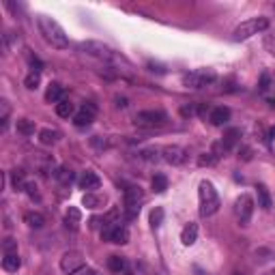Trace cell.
I'll use <instances>...</instances> for the list:
<instances>
[{"mask_svg": "<svg viewBox=\"0 0 275 275\" xmlns=\"http://www.w3.org/2000/svg\"><path fill=\"white\" fill-rule=\"evenodd\" d=\"M11 185H13V189L15 191H22V189H26V177H24V172L22 170H13L11 172Z\"/></svg>", "mask_w": 275, "mask_h": 275, "instance_id": "26", "label": "cell"}, {"mask_svg": "<svg viewBox=\"0 0 275 275\" xmlns=\"http://www.w3.org/2000/svg\"><path fill=\"white\" fill-rule=\"evenodd\" d=\"M37 26H39V32L43 34V39L48 41L52 48H56V50H67L69 48L67 34L56 20H52V17H48V15H39Z\"/></svg>", "mask_w": 275, "mask_h": 275, "instance_id": "1", "label": "cell"}, {"mask_svg": "<svg viewBox=\"0 0 275 275\" xmlns=\"http://www.w3.org/2000/svg\"><path fill=\"white\" fill-rule=\"evenodd\" d=\"M62 97H65V89H62L58 82H52L48 86V91H45V101L48 103H61Z\"/></svg>", "mask_w": 275, "mask_h": 275, "instance_id": "16", "label": "cell"}, {"mask_svg": "<svg viewBox=\"0 0 275 275\" xmlns=\"http://www.w3.org/2000/svg\"><path fill=\"white\" fill-rule=\"evenodd\" d=\"M161 155H163V161L170 163V166H181L185 159H187V151L183 149V146H163L161 149Z\"/></svg>", "mask_w": 275, "mask_h": 275, "instance_id": "12", "label": "cell"}, {"mask_svg": "<svg viewBox=\"0 0 275 275\" xmlns=\"http://www.w3.org/2000/svg\"><path fill=\"white\" fill-rule=\"evenodd\" d=\"M82 275H101V273L92 271V269H84V271H82Z\"/></svg>", "mask_w": 275, "mask_h": 275, "instance_id": "39", "label": "cell"}, {"mask_svg": "<svg viewBox=\"0 0 275 275\" xmlns=\"http://www.w3.org/2000/svg\"><path fill=\"white\" fill-rule=\"evenodd\" d=\"M24 191H26V194L31 196V198H39V191H37V185H34V183H28Z\"/></svg>", "mask_w": 275, "mask_h": 275, "instance_id": "36", "label": "cell"}, {"mask_svg": "<svg viewBox=\"0 0 275 275\" xmlns=\"http://www.w3.org/2000/svg\"><path fill=\"white\" fill-rule=\"evenodd\" d=\"M256 196H258V207L262 209H271L273 207V200H271V194H269V189L265 185H256Z\"/></svg>", "mask_w": 275, "mask_h": 275, "instance_id": "19", "label": "cell"}, {"mask_svg": "<svg viewBox=\"0 0 275 275\" xmlns=\"http://www.w3.org/2000/svg\"><path fill=\"white\" fill-rule=\"evenodd\" d=\"M80 219H82V213L75 207H69L67 211V215H65V221H67V226H71V228H78L80 226Z\"/></svg>", "mask_w": 275, "mask_h": 275, "instance_id": "28", "label": "cell"}, {"mask_svg": "<svg viewBox=\"0 0 275 275\" xmlns=\"http://www.w3.org/2000/svg\"><path fill=\"white\" fill-rule=\"evenodd\" d=\"M24 221L28 224V228H34V230H39V228L45 226V217L41 213H37V211H28V213L24 215Z\"/></svg>", "mask_w": 275, "mask_h": 275, "instance_id": "18", "label": "cell"}, {"mask_svg": "<svg viewBox=\"0 0 275 275\" xmlns=\"http://www.w3.org/2000/svg\"><path fill=\"white\" fill-rule=\"evenodd\" d=\"M58 138H61V133H58L56 129H41V131H39V142L45 144V146L56 144Z\"/></svg>", "mask_w": 275, "mask_h": 275, "instance_id": "22", "label": "cell"}, {"mask_svg": "<svg viewBox=\"0 0 275 275\" xmlns=\"http://www.w3.org/2000/svg\"><path fill=\"white\" fill-rule=\"evenodd\" d=\"M2 251H4V254H17V241H15V239H4Z\"/></svg>", "mask_w": 275, "mask_h": 275, "instance_id": "33", "label": "cell"}, {"mask_svg": "<svg viewBox=\"0 0 275 275\" xmlns=\"http://www.w3.org/2000/svg\"><path fill=\"white\" fill-rule=\"evenodd\" d=\"M20 267H22L20 256H17V254H4V258H2V269H4V271L15 273Z\"/></svg>", "mask_w": 275, "mask_h": 275, "instance_id": "20", "label": "cell"}, {"mask_svg": "<svg viewBox=\"0 0 275 275\" xmlns=\"http://www.w3.org/2000/svg\"><path fill=\"white\" fill-rule=\"evenodd\" d=\"M80 52H84V54H89V56H95L99 61H112L114 58L112 48H108L101 41H82Z\"/></svg>", "mask_w": 275, "mask_h": 275, "instance_id": "7", "label": "cell"}, {"mask_svg": "<svg viewBox=\"0 0 275 275\" xmlns=\"http://www.w3.org/2000/svg\"><path fill=\"white\" fill-rule=\"evenodd\" d=\"M144 200V191L140 187L131 185L125 189V207H127V219H133L138 217L140 213V202Z\"/></svg>", "mask_w": 275, "mask_h": 275, "instance_id": "10", "label": "cell"}, {"mask_svg": "<svg viewBox=\"0 0 275 275\" xmlns=\"http://www.w3.org/2000/svg\"><path fill=\"white\" fill-rule=\"evenodd\" d=\"M271 138H275V127H273V129H271Z\"/></svg>", "mask_w": 275, "mask_h": 275, "instance_id": "40", "label": "cell"}, {"mask_svg": "<svg viewBox=\"0 0 275 275\" xmlns=\"http://www.w3.org/2000/svg\"><path fill=\"white\" fill-rule=\"evenodd\" d=\"M168 114L163 110H142L133 116V125L140 129H155V127L166 125Z\"/></svg>", "mask_w": 275, "mask_h": 275, "instance_id": "4", "label": "cell"}, {"mask_svg": "<svg viewBox=\"0 0 275 275\" xmlns=\"http://www.w3.org/2000/svg\"><path fill=\"white\" fill-rule=\"evenodd\" d=\"M228 119H230V110L224 108V105H219V108H213V110H211V114H209L211 125H215V127L226 125Z\"/></svg>", "mask_w": 275, "mask_h": 275, "instance_id": "14", "label": "cell"}, {"mask_svg": "<svg viewBox=\"0 0 275 275\" xmlns=\"http://www.w3.org/2000/svg\"><path fill=\"white\" fill-rule=\"evenodd\" d=\"M215 78H217V73L213 69H196V71H189L185 75L183 84L187 89H204V86L213 84Z\"/></svg>", "mask_w": 275, "mask_h": 275, "instance_id": "6", "label": "cell"}, {"mask_svg": "<svg viewBox=\"0 0 275 275\" xmlns=\"http://www.w3.org/2000/svg\"><path fill=\"white\" fill-rule=\"evenodd\" d=\"M267 28H269V20H267V17H251V20L243 22V24H239L235 28L232 39H235V41H245V39L254 37V34L267 31Z\"/></svg>", "mask_w": 275, "mask_h": 275, "instance_id": "3", "label": "cell"}, {"mask_svg": "<svg viewBox=\"0 0 275 275\" xmlns=\"http://www.w3.org/2000/svg\"><path fill=\"white\" fill-rule=\"evenodd\" d=\"M239 140H241V129H237V127H230L226 133H224V140H221V146H224V151H232L235 146L239 144Z\"/></svg>", "mask_w": 275, "mask_h": 275, "instance_id": "15", "label": "cell"}, {"mask_svg": "<svg viewBox=\"0 0 275 275\" xmlns=\"http://www.w3.org/2000/svg\"><path fill=\"white\" fill-rule=\"evenodd\" d=\"M251 215H254V200H251L249 194H241L235 202V217L239 219L241 226H247Z\"/></svg>", "mask_w": 275, "mask_h": 275, "instance_id": "9", "label": "cell"}, {"mask_svg": "<svg viewBox=\"0 0 275 275\" xmlns=\"http://www.w3.org/2000/svg\"><path fill=\"white\" fill-rule=\"evenodd\" d=\"M95 116H97V105L92 103V101H86L82 108L75 112L73 116V122L78 127H89L92 121H95Z\"/></svg>", "mask_w": 275, "mask_h": 275, "instance_id": "11", "label": "cell"}, {"mask_svg": "<svg viewBox=\"0 0 275 275\" xmlns=\"http://www.w3.org/2000/svg\"><path fill=\"white\" fill-rule=\"evenodd\" d=\"M265 275H275V273H273V271H271V273H265Z\"/></svg>", "mask_w": 275, "mask_h": 275, "instance_id": "41", "label": "cell"}, {"mask_svg": "<svg viewBox=\"0 0 275 275\" xmlns=\"http://www.w3.org/2000/svg\"><path fill=\"white\" fill-rule=\"evenodd\" d=\"M24 84H26V89H31V91L39 89V84H41V75H39V73H28V75H26V80H24Z\"/></svg>", "mask_w": 275, "mask_h": 275, "instance_id": "32", "label": "cell"}, {"mask_svg": "<svg viewBox=\"0 0 275 275\" xmlns=\"http://www.w3.org/2000/svg\"><path fill=\"white\" fill-rule=\"evenodd\" d=\"M219 157L217 155H213V153H202L200 157H198V166L204 168V166H215L217 163Z\"/></svg>", "mask_w": 275, "mask_h": 275, "instance_id": "31", "label": "cell"}, {"mask_svg": "<svg viewBox=\"0 0 275 275\" xmlns=\"http://www.w3.org/2000/svg\"><path fill=\"white\" fill-rule=\"evenodd\" d=\"M78 185H80V189H86V194H89V191H95V189H99V187H101V179H99L95 172L86 170V172L80 177Z\"/></svg>", "mask_w": 275, "mask_h": 275, "instance_id": "13", "label": "cell"}, {"mask_svg": "<svg viewBox=\"0 0 275 275\" xmlns=\"http://www.w3.org/2000/svg\"><path fill=\"white\" fill-rule=\"evenodd\" d=\"M151 187H153V191H157V194H163L168 189V179L163 174H155L153 181H151Z\"/></svg>", "mask_w": 275, "mask_h": 275, "instance_id": "29", "label": "cell"}, {"mask_svg": "<svg viewBox=\"0 0 275 275\" xmlns=\"http://www.w3.org/2000/svg\"><path fill=\"white\" fill-rule=\"evenodd\" d=\"M101 239L108 243H116V245H125L129 241V230L121 224H105L101 228Z\"/></svg>", "mask_w": 275, "mask_h": 275, "instance_id": "8", "label": "cell"}, {"mask_svg": "<svg viewBox=\"0 0 275 275\" xmlns=\"http://www.w3.org/2000/svg\"><path fill=\"white\" fill-rule=\"evenodd\" d=\"M0 105H2V116H0V121H2V129L7 127V121H9V103L7 101H0Z\"/></svg>", "mask_w": 275, "mask_h": 275, "instance_id": "34", "label": "cell"}, {"mask_svg": "<svg viewBox=\"0 0 275 275\" xmlns=\"http://www.w3.org/2000/svg\"><path fill=\"white\" fill-rule=\"evenodd\" d=\"M116 105H119V108H125V105H127V99H119V97H116Z\"/></svg>", "mask_w": 275, "mask_h": 275, "instance_id": "38", "label": "cell"}, {"mask_svg": "<svg viewBox=\"0 0 275 275\" xmlns=\"http://www.w3.org/2000/svg\"><path fill=\"white\" fill-rule=\"evenodd\" d=\"M198 202H200L202 217H209V215L219 211V194L211 181H202V183L198 185Z\"/></svg>", "mask_w": 275, "mask_h": 275, "instance_id": "2", "label": "cell"}, {"mask_svg": "<svg viewBox=\"0 0 275 275\" xmlns=\"http://www.w3.org/2000/svg\"><path fill=\"white\" fill-rule=\"evenodd\" d=\"M161 224H163V209L155 207L151 211V228H159Z\"/></svg>", "mask_w": 275, "mask_h": 275, "instance_id": "30", "label": "cell"}, {"mask_svg": "<svg viewBox=\"0 0 275 275\" xmlns=\"http://www.w3.org/2000/svg\"><path fill=\"white\" fill-rule=\"evenodd\" d=\"M196 239H198V226L196 224H187L183 228V232H181V243L189 247V245L196 243Z\"/></svg>", "mask_w": 275, "mask_h": 275, "instance_id": "17", "label": "cell"}, {"mask_svg": "<svg viewBox=\"0 0 275 275\" xmlns=\"http://www.w3.org/2000/svg\"><path fill=\"white\" fill-rule=\"evenodd\" d=\"M82 202H84V207H89V209H99V207H103L105 204V196H99V194L89 191V194H84Z\"/></svg>", "mask_w": 275, "mask_h": 275, "instance_id": "21", "label": "cell"}, {"mask_svg": "<svg viewBox=\"0 0 275 275\" xmlns=\"http://www.w3.org/2000/svg\"><path fill=\"white\" fill-rule=\"evenodd\" d=\"M267 89H269V78H267V75H262V86H260V91L265 92Z\"/></svg>", "mask_w": 275, "mask_h": 275, "instance_id": "37", "label": "cell"}, {"mask_svg": "<svg viewBox=\"0 0 275 275\" xmlns=\"http://www.w3.org/2000/svg\"><path fill=\"white\" fill-rule=\"evenodd\" d=\"M56 114L62 116V119H69V116H75V110H73V103L69 99H62L61 103H56Z\"/></svg>", "mask_w": 275, "mask_h": 275, "instance_id": "25", "label": "cell"}, {"mask_svg": "<svg viewBox=\"0 0 275 275\" xmlns=\"http://www.w3.org/2000/svg\"><path fill=\"white\" fill-rule=\"evenodd\" d=\"M237 275H241V273H237Z\"/></svg>", "mask_w": 275, "mask_h": 275, "instance_id": "43", "label": "cell"}, {"mask_svg": "<svg viewBox=\"0 0 275 275\" xmlns=\"http://www.w3.org/2000/svg\"><path fill=\"white\" fill-rule=\"evenodd\" d=\"M15 127H17V133H22V136H34V122L32 121H28V119H17V122H15Z\"/></svg>", "mask_w": 275, "mask_h": 275, "instance_id": "23", "label": "cell"}, {"mask_svg": "<svg viewBox=\"0 0 275 275\" xmlns=\"http://www.w3.org/2000/svg\"><path fill=\"white\" fill-rule=\"evenodd\" d=\"M54 177L56 181L61 185H71V181H73V172L69 170V168H58V170L54 172Z\"/></svg>", "mask_w": 275, "mask_h": 275, "instance_id": "27", "label": "cell"}, {"mask_svg": "<svg viewBox=\"0 0 275 275\" xmlns=\"http://www.w3.org/2000/svg\"><path fill=\"white\" fill-rule=\"evenodd\" d=\"M125 275H131V273H125Z\"/></svg>", "mask_w": 275, "mask_h": 275, "instance_id": "42", "label": "cell"}, {"mask_svg": "<svg viewBox=\"0 0 275 275\" xmlns=\"http://www.w3.org/2000/svg\"><path fill=\"white\" fill-rule=\"evenodd\" d=\"M86 269V258L78 249H69L61 258V271L65 275H78Z\"/></svg>", "mask_w": 275, "mask_h": 275, "instance_id": "5", "label": "cell"}, {"mask_svg": "<svg viewBox=\"0 0 275 275\" xmlns=\"http://www.w3.org/2000/svg\"><path fill=\"white\" fill-rule=\"evenodd\" d=\"M108 269L112 273H125L127 262H125L122 256H110V258H108Z\"/></svg>", "mask_w": 275, "mask_h": 275, "instance_id": "24", "label": "cell"}, {"mask_svg": "<svg viewBox=\"0 0 275 275\" xmlns=\"http://www.w3.org/2000/svg\"><path fill=\"white\" fill-rule=\"evenodd\" d=\"M142 157H144V159H149V161L157 159V149H146V151H142Z\"/></svg>", "mask_w": 275, "mask_h": 275, "instance_id": "35", "label": "cell"}]
</instances>
